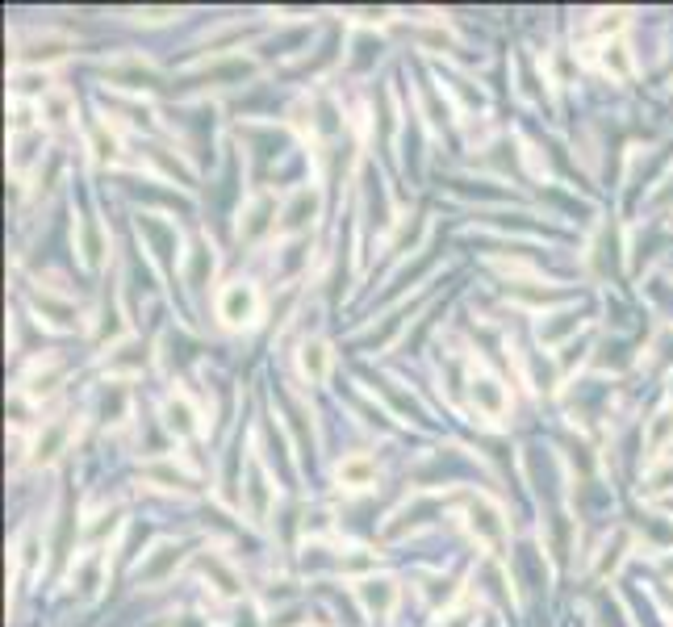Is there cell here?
Returning a JSON list of instances; mask_svg holds the SVG:
<instances>
[{
    "mask_svg": "<svg viewBox=\"0 0 673 627\" xmlns=\"http://www.w3.org/2000/svg\"><path fill=\"white\" fill-rule=\"evenodd\" d=\"M301 364H306V373L314 368V377H322V347L314 343V347H306V356H301Z\"/></svg>",
    "mask_w": 673,
    "mask_h": 627,
    "instance_id": "2",
    "label": "cell"
},
{
    "mask_svg": "<svg viewBox=\"0 0 673 627\" xmlns=\"http://www.w3.org/2000/svg\"><path fill=\"white\" fill-rule=\"evenodd\" d=\"M661 423L653 427V448H665V439L673 435V414H657Z\"/></svg>",
    "mask_w": 673,
    "mask_h": 627,
    "instance_id": "1",
    "label": "cell"
}]
</instances>
